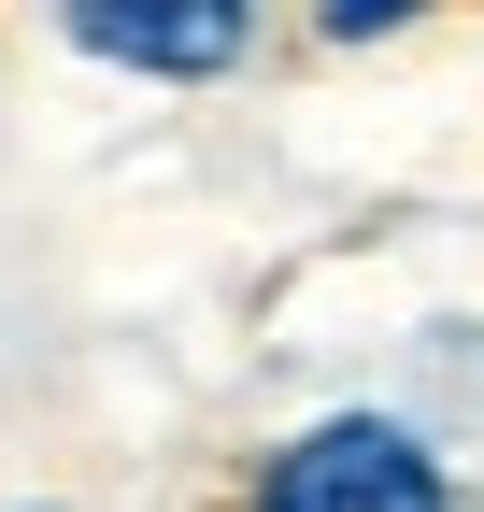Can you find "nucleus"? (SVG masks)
<instances>
[{"label":"nucleus","instance_id":"nucleus-1","mask_svg":"<svg viewBox=\"0 0 484 512\" xmlns=\"http://www.w3.org/2000/svg\"><path fill=\"white\" fill-rule=\"evenodd\" d=\"M257 512H456V484H442V456L413 427L328 413V427H299L285 456L257 470Z\"/></svg>","mask_w":484,"mask_h":512},{"label":"nucleus","instance_id":"nucleus-2","mask_svg":"<svg viewBox=\"0 0 484 512\" xmlns=\"http://www.w3.org/2000/svg\"><path fill=\"white\" fill-rule=\"evenodd\" d=\"M57 43H72V57H114V72L214 86V72H242L257 15H242V0H72V15H57Z\"/></svg>","mask_w":484,"mask_h":512},{"label":"nucleus","instance_id":"nucleus-3","mask_svg":"<svg viewBox=\"0 0 484 512\" xmlns=\"http://www.w3.org/2000/svg\"><path fill=\"white\" fill-rule=\"evenodd\" d=\"M29 512H57V498H29Z\"/></svg>","mask_w":484,"mask_h":512}]
</instances>
